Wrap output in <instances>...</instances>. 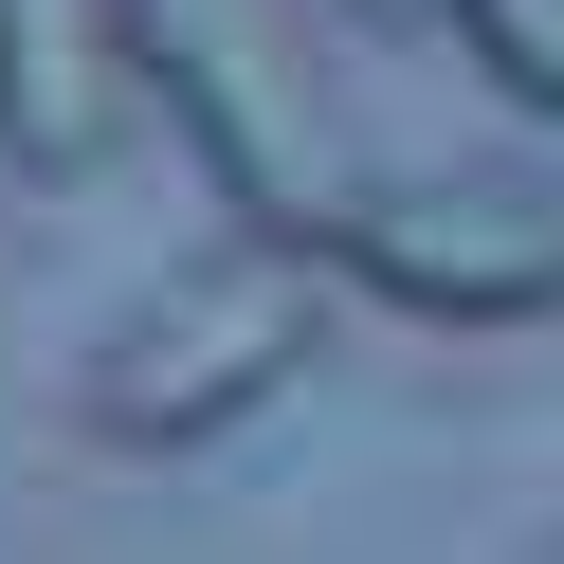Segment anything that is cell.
Wrapping results in <instances>:
<instances>
[{
  "label": "cell",
  "instance_id": "obj_6",
  "mask_svg": "<svg viewBox=\"0 0 564 564\" xmlns=\"http://www.w3.org/2000/svg\"><path fill=\"white\" fill-rule=\"evenodd\" d=\"M328 19H365V37H437L455 0H328Z\"/></svg>",
  "mask_w": 564,
  "mask_h": 564
},
{
  "label": "cell",
  "instance_id": "obj_3",
  "mask_svg": "<svg viewBox=\"0 0 564 564\" xmlns=\"http://www.w3.org/2000/svg\"><path fill=\"white\" fill-rule=\"evenodd\" d=\"M328 273L365 310H401V328H546L564 310V200L491 183V164H419V183H365Z\"/></svg>",
  "mask_w": 564,
  "mask_h": 564
},
{
  "label": "cell",
  "instance_id": "obj_7",
  "mask_svg": "<svg viewBox=\"0 0 564 564\" xmlns=\"http://www.w3.org/2000/svg\"><path fill=\"white\" fill-rule=\"evenodd\" d=\"M546 564H564V546H546Z\"/></svg>",
  "mask_w": 564,
  "mask_h": 564
},
{
  "label": "cell",
  "instance_id": "obj_1",
  "mask_svg": "<svg viewBox=\"0 0 564 564\" xmlns=\"http://www.w3.org/2000/svg\"><path fill=\"white\" fill-rule=\"evenodd\" d=\"M128 19H147V110L183 128L200 200L237 237H273V256H346L365 164H346V110L310 91V55L273 37L256 0H128Z\"/></svg>",
  "mask_w": 564,
  "mask_h": 564
},
{
  "label": "cell",
  "instance_id": "obj_5",
  "mask_svg": "<svg viewBox=\"0 0 564 564\" xmlns=\"http://www.w3.org/2000/svg\"><path fill=\"white\" fill-rule=\"evenodd\" d=\"M437 37H455V55H474V74H491V91H510V110H528V128H564V0H455Z\"/></svg>",
  "mask_w": 564,
  "mask_h": 564
},
{
  "label": "cell",
  "instance_id": "obj_4",
  "mask_svg": "<svg viewBox=\"0 0 564 564\" xmlns=\"http://www.w3.org/2000/svg\"><path fill=\"white\" fill-rule=\"evenodd\" d=\"M147 128V19L128 0H0V164L91 183Z\"/></svg>",
  "mask_w": 564,
  "mask_h": 564
},
{
  "label": "cell",
  "instance_id": "obj_2",
  "mask_svg": "<svg viewBox=\"0 0 564 564\" xmlns=\"http://www.w3.org/2000/svg\"><path fill=\"white\" fill-rule=\"evenodd\" d=\"M310 346H328V256H273V237H219L200 273H164L110 346L74 365V419L110 455H200L256 401H292Z\"/></svg>",
  "mask_w": 564,
  "mask_h": 564
}]
</instances>
